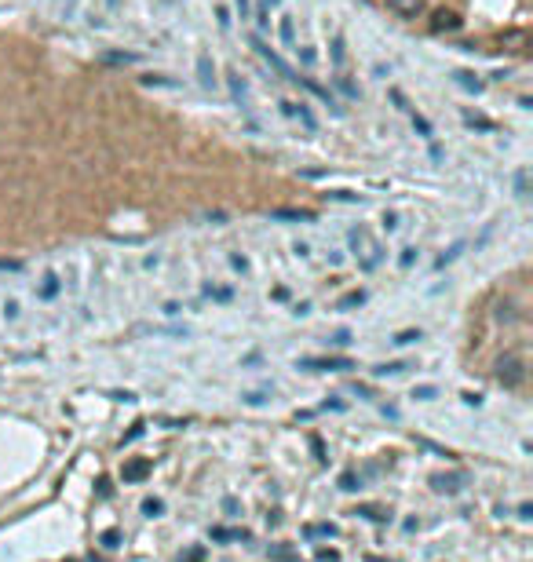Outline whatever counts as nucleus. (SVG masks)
<instances>
[{
  "label": "nucleus",
  "mask_w": 533,
  "mask_h": 562,
  "mask_svg": "<svg viewBox=\"0 0 533 562\" xmlns=\"http://www.w3.org/2000/svg\"><path fill=\"white\" fill-rule=\"evenodd\" d=\"M245 402H248V405H263L267 398H263L260 391H248V394H245Z\"/></svg>",
  "instance_id": "nucleus-37"
},
{
  "label": "nucleus",
  "mask_w": 533,
  "mask_h": 562,
  "mask_svg": "<svg viewBox=\"0 0 533 562\" xmlns=\"http://www.w3.org/2000/svg\"><path fill=\"white\" fill-rule=\"evenodd\" d=\"M270 220H293V223H300V220H315V215L303 212V208H274Z\"/></svg>",
  "instance_id": "nucleus-9"
},
{
  "label": "nucleus",
  "mask_w": 533,
  "mask_h": 562,
  "mask_svg": "<svg viewBox=\"0 0 533 562\" xmlns=\"http://www.w3.org/2000/svg\"><path fill=\"white\" fill-rule=\"evenodd\" d=\"M340 489H358V479H355V471H347L340 479Z\"/></svg>",
  "instance_id": "nucleus-32"
},
{
  "label": "nucleus",
  "mask_w": 533,
  "mask_h": 562,
  "mask_svg": "<svg viewBox=\"0 0 533 562\" xmlns=\"http://www.w3.org/2000/svg\"><path fill=\"white\" fill-rule=\"evenodd\" d=\"M227 77H230V91H234V99L245 106V103H248V84H245L238 73H227Z\"/></svg>",
  "instance_id": "nucleus-11"
},
{
  "label": "nucleus",
  "mask_w": 533,
  "mask_h": 562,
  "mask_svg": "<svg viewBox=\"0 0 533 562\" xmlns=\"http://www.w3.org/2000/svg\"><path fill=\"white\" fill-rule=\"evenodd\" d=\"M70 562H77V558H70Z\"/></svg>",
  "instance_id": "nucleus-43"
},
{
  "label": "nucleus",
  "mask_w": 533,
  "mask_h": 562,
  "mask_svg": "<svg viewBox=\"0 0 533 562\" xmlns=\"http://www.w3.org/2000/svg\"><path fill=\"white\" fill-rule=\"evenodd\" d=\"M413 128H417V132H420L424 139H431V136H435V128H431V124H427V121H424L420 113H413Z\"/></svg>",
  "instance_id": "nucleus-21"
},
{
  "label": "nucleus",
  "mask_w": 533,
  "mask_h": 562,
  "mask_svg": "<svg viewBox=\"0 0 533 562\" xmlns=\"http://www.w3.org/2000/svg\"><path fill=\"white\" fill-rule=\"evenodd\" d=\"M198 81H201V88H215V62H212V55L208 51H201L198 55Z\"/></svg>",
  "instance_id": "nucleus-3"
},
{
  "label": "nucleus",
  "mask_w": 533,
  "mask_h": 562,
  "mask_svg": "<svg viewBox=\"0 0 533 562\" xmlns=\"http://www.w3.org/2000/svg\"><path fill=\"white\" fill-rule=\"evenodd\" d=\"M303 369H329V372H343V369H355L351 358H303Z\"/></svg>",
  "instance_id": "nucleus-2"
},
{
  "label": "nucleus",
  "mask_w": 533,
  "mask_h": 562,
  "mask_svg": "<svg viewBox=\"0 0 533 562\" xmlns=\"http://www.w3.org/2000/svg\"><path fill=\"white\" fill-rule=\"evenodd\" d=\"M103 8H106V11H117V8H121V0H103Z\"/></svg>",
  "instance_id": "nucleus-41"
},
{
  "label": "nucleus",
  "mask_w": 533,
  "mask_h": 562,
  "mask_svg": "<svg viewBox=\"0 0 533 562\" xmlns=\"http://www.w3.org/2000/svg\"><path fill=\"white\" fill-rule=\"evenodd\" d=\"M293 51L300 55V62H303V66H307V70H310V66H315V62H318V51H315V48H300V44H296Z\"/></svg>",
  "instance_id": "nucleus-19"
},
{
  "label": "nucleus",
  "mask_w": 533,
  "mask_h": 562,
  "mask_svg": "<svg viewBox=\"0 0 533 562\" xmlns=\"http://www.w3.org/2000/svg\"><path fill=\"white\" fill-rule=\"evenodd\" d=\"M387 8L402 19H417V15H424V0H387Z\"/></svg>",
  "instance_id": "nucleus-4"
},
{
  "label": "nucleus",
  "mask_w": 533,
  "mask_h": 562,
  "mask_svg": "<svg viewBox=\"0 0 533 562\" xmlns=\"http://www.w3.org/2000/svg\"><path fill=\"white\" fill-rule=\"evenodd\" d=\"M267 555H270V562H300V555L293 548H281V544H274Z\"/></svg>",
  "instance_id": "nucleus-12"
},
{
  "label": "nucleus",
  "mask_w": 533,
  "mask_h": 562,
  "mask_svg": "<svg viewBox=\"0 0 533 562\" xmlns=\"http://www.w3.org/2000/svg\"><path fill=\"white\" fill-rule=\"evenodd\" d=\"M103 58H106V62H136V55H128V51H124V55H121V51H106Z\"/></svg>",
  "instance_id": "nucleus-28"
},
{
  "label": "nucleus",
  "mask_w": 533,
  "mask_h": 562,
  "mask_svg": "<svg viewBox=\"0 0 533 562\" xmlns=\"http://www.w3.org/2000/svg\"><path fill=\"white\" fill-rule=\"evenodd\" d=\"M103 548H110V551L121 548V533H117V529H106V533H103Z\"/></svg>",
  "instance_id": "nucleus-24"
},
{
  "label": "nucleus",
  "mask_w": 533,
  "mask_h": 562,
  "mask_svg": "<svg viewBox=\"0 0 533 562\" xmlns=\"http://www.w3.org/2000/svg\"><path fill=\"white\" fill-rule=\"evenodd\" d=\"M413 398H420V402H431V398H435V387H431V384H424V387H417V391H413Z\"/></svg>",
  "instance_id": "nucleus-30"
},
{
  "label": "nucleus",
  "mask_w": 533,
  "mask_h": 562,
  "mask_svg": "<svg viewBox=\"0 0 533 562\" xmlns=\"http://www.w3.org/2000/svg\"><path fill=\"white\" fill-rule=\"evenodd\" d=\"M347 241H351V248H355V252H365V248H369V237H365V230H362V227H351Z\"/></svg>",
  "instance_id": "nucleus-14"
},
{
  "label": "nucleus",
  "mask_w": 533,
  "mask_h": 562,
  "mask_svg": "<svg viewBox=\"0 0 533 562\" xmlns=\"http://www.w3.org/2000/svg\"><path fill=\"white\" fill-rule=\"evenodd\" d=\"M278 37L285 48H296V19L293 15H281L278 19Z\"/></svg>",
  "instance_id": "nucleus-5"
},
{
  "label": "nucleus",
  "mask_w": 533,
  "mask_h": 562,
  "mask_svg": "<svg viewBox=\"0 0 533 562\" xmlns=\"http://www.w3.org/2000/svg\"><path fill=\"white\" fill-rule=\"evenodd\" d=\"M431 486H435L438 493H460L464 475H435V479H431Z\"/></svg>",
  "instance_id": "nucleus-7"
},
{
  "label": "nucleus",
  "mask_w": 533,
  "mask_h": 562,
  "mask_svg": "<svg viewBox=\"0 0 533 562\" xmlns=\"http://www.w3.org/2000/svg\"><path fill=\"white\" fill-rule=\"evenodd\" d=\"M358 515H365V518H372V522H387V518H391L384 508H376V504H362V508H358Z\"/></svg>",
  "instance_id": "nucleus-16"
},
{
  "label": "nucleus",
  "mask_w": 533,
  "mask_h": 562,
  "mask_svg": "<svg viewBox=\"0 0 533 562\" xmlns=\"http://www.w3.org/2000/svg\"><path fill=\"white\" fill-rule=\"evenodd\" d=\"M318 558H322V562H336V558H340V555H336V551H333V548H322V551H318Z\"/></svg>",
  "instance_id": "nucleus-39"
},
{
  "label": "nucleus",
  "mask_w": 533,
  "mask_h": 562,
  "mask_svg": "<svg viewBox=\"0 0 533 562\" xmlns=\"http://www.w3.org/2000/svg\"><path fill=\"white\" fill-rule=\"evenodd\" d=\"M457 26H460V19L450 15V11H438L435 22H431V29H438V34H442V29H457Z\"/></svg>",
  "instance_id": "nucleus-10"
},
{
  "label": "nucleus",
  "mask_w": 533,
  "mask_h": 562,
  "mask_svg": "<svg viewBox=\"0 0 533 562\" xmlns=\"http://www.w3.org/2000/svg\"><path fill=\"white\" fill-rule=\"evenodd\" d=\"M336 88H340V91H343V96H347V99H358V84H351V81L343 77V73H336Z\"/></svg>",
  "instance_id": "nucleus-18"
},
{
  "label": "nucleus",
  "mask_w": 533,
  "mask_h": 562,
  "mask_svg": "<svg viewBox=\"0 0 533 562\" xmlns=\"http://www.w3.org/2000/svg\"><path fill=\"white\" fill-rule=\"evenodd\" d=\"M205 292H208V296H215V300H230V289H212V285H208Z\"/></svg>",
  "instance_id": "nucleus-38"
},
{
  "label": "nucleus",
  "mask_w": 533,
  "mask_h": 562,
  "mask_svg": "<svg viewBox=\"0 0 533 562\" xmlns=\"http://www.w3.org/2000/svg\"><path fill=\"white\" fill-rule=\"evenodd\" d=\"M413 260H417V248H402V267H413Z\"/></svg>",
  "instance_id": "nucleus-31"
},
{
  "label": "nucleus",
  "mask_w": 533,
  "mask_h": 562,
  "mask_svg": "<svg viewBox=\"0 0 533 562\" xmlns=\"http://www.w3.org/2000/svg\"><path fill=\"white\" fill-rule=\"evenodd\" d=\"M362 300H365V292H351V296H343V300H340V310H347V307H358Z\"/></svg>",
  "instance_id": "nucleus-26"
},
{
  "label": "nucleus",
  "mask_w": 533,
  "mask_h": 562,
  "mask_svg": "<svg viewBox=\"0 0 533 562\" xmlns=\"http://www.w3.org/2000/svg\"><path fill=\"white\" fill-rule=\"evenodd\" d=\"M402 223H398V212H384V230L391 234V230H398Z\"/></svg>",
  "instance_id": "nucleus-27"
},
{
  "label": "nucleus",
  "mask_w": 533,
  "mask_h": 562,
  "mask_svg": "<svg viewBox=\"0 0 533 562\" xmlns=\"http://www.w3.org/2000/svg\"><path fill=\"white\" fill-rule=\"evenodd\" d=\"M333 343H336V347H343V343H351V332H347V329H340V332L333 336Z\"/></svg>",
  "instance_id": "nucleus-35"
},
{
  "label": "nucleus",
  "mask_w": 533,
  "mask_h": 562,
  "mask_svg": "<svg viewBox=\"0 0 533 562\" xmlns=\"http://www.w3.org/2000/svg\"><path fill=\"white\" fill-rule=\"evenodd\" d=\"M369 562H384V558H369Z\"/></svg>",
  "instance_id": "nucleus-42"
},
{
  "label": "nucleus",
  "mask_w": 533,
  "mask_h": 562,
  "mask_svg": "<svg viewBox=\"0 0 533 562\" xmlns=\"http://www.w3.org/2000/svg\"><path fill=\"white\" fill-rule=\"evenodd\" d=\"M215 19H219V29L227 34V29H230V11L227 8H215Z\"/></svg>",
  "instance_id": "nucleus-29"
},
{
  "label": "nucleus",
  "mask_w": 533,
  "mask_h": 562,
  "mask_svg": "<svg viewBox=\"0 0 533 562\" xmlns=\"http://www.w3.org/2000/svg\"><path fill=\"white\" fill-rule=\"evenodd\" d=\"M234 8H238V19H253V0H234Z\"/></svg>",
  "instance_id": "nucleus-22"
},
{
  "label": "nucleus",
  "mask_w": 533,
  "mask_h": 562,
  "mask_svg": "<svg viewBox=\"0 0 533 562\" xmlns=\"http://www.w3.org/2000/svg\"><path fill=\"white\" fill-rule=\"evenodd\" d=\"M121 475H124V482H139V479H146V475H150V460H128Z\"/></svg>",
  "instance_id": "nucleus-6"
},
{
  "label": "nucleus",
  "mask_w": 533,
  "mask_h": 562,
  "mask_svg": "<svg viewBox=\"0 0 533 562\" xmlns=\"http://www.w3.org/2000/svg\"><path fill=\"white\" fill-rule=\"evenodd\" d=\"M230 267L245 274V270H248V260H245V256H230Z\"/></svg>",
  "instance_id": "nucleus-36"
},
{
  "label": "nucleus",
  "mask_w": 533,
  "mask_h": 562,
  "mask_svg": "<svg viewBox=\"0 0 533 562\" xmlns=\"http://www.w3.org/2000/svg\"><path fill=\"white\" fill-rule=\"evenodd\" d=\"M201 558H205V551H201V548H191V551H186L179 562H201Z\"/></svg>",
  "instance_id": "nucleus-33"
},
{
  "label": "nucleus",
  "mask_w": 533,
  "mask_h": 562,
  "mask_svg": "<svg viewBox=\"0 0 533 562\" xmlns=\"http://www.w3.org/2000/svg\"><path fill=\"white\" fill-rule=\"evenodd\" d=\"M4 315H8V318H19V303H15V300H8V307H4Z\"/></svg>",
  "instance_id": "nucleus-40"
},
{
  "label": "nucleus",
  "mask_w": 533,
  "mask_h": 562,
  "mask_svg": "<svg viewBox=\"0 0 533 562\" xmlns=\"http://www.w3.org/2000/svg\"><path fill=\"white\" fill-rule=\"evenodd\" d=\"M307 537H336V526L333 522H315V526H307Z\"/></svg>",
  "instance_id": "nucleus-15"
},
{
  "label": "nucleus",
  "mask_w": 533,
  "mask_h": 562,
  "mask_svg": "<svg viewBox=\"0 0 533 562\" xmlns=\"http://www.w3.org/2000/svg\"><path fill=\"white\" fill-rule=\"evenodd\" d=\"M453 77H457V84H460V88H467V91H475V96H479V91H482V81H475L472 73H453Z\"/></svg>",
  "instance_id": "nucleus-17"
},
{
  "label": "nucleus",
  "mask_w": 533,
  "mask_h": 562,
  "mask_svg": "<svg viewBox=\"0 0 533 562\" xmlns=\"http://www.w3.org/2000/svg\"><path fill=\"white\" fill-rule=\"evenodd\" d=\"M143 511H146L150 518H158V515L165 511V504H161V501H143Z\"/></svg>",
  "instance_id": "nucleus-25"
},
{
  "label": "nucleus",
  "mask_w": 533,
  "mask_h": 562,
  "mask_svg": "<svg viewBox=\"0 0 533 562\" xmlns=\"http://www.w3.org/2000/svg\"><path fill=\"white\" fill-rule=\"evenodd\" d=\"M464 121L472 124V128H486V132L493 128V121H486V117H475V113H464Z\"/></svg>",
  "instance_id": "nucleus-23"
},
{
  "label": "nucleus",
  "mask_w": 533,
  "mask_h": 562,
  "mask_svg": "<svg viewBox=\"0 0 533 562\" xmlns=\"http://www.w3.org/2000/svg\"><path fill=\"white\" fill-rule=\"evenodd\" d=\"M59 296V274H44V285H41V300H55Z\"/></svg>",
  "instance_id": "nucleus-13"
},
{
  "label": "nucleus",
  "mask_w": 533,
  "mask_h": 562,
  "mask_svg": "<svg viewBox=\"0 0 533 562\" xmlns=\"http://www.w3.org/2000/svg\"><path fill=\"white\" fill-rule=\"evenodd\" d=\"M417 339H420V329H405V332H398V336H395L398 347H405V343H417Z\"/></svg>",
  "instance_id": "nucleus-20"
},
{
  "label": "nucleus",
  "mask_w": 533,
  "mask_h": 562,
  "mask_svg": "<svg viewBox=\"0 0 533 562\" xmlns=\"http://www.w3.org/2000/svg\"><path fill=\"white\" fill-rule=\"evenodd\" d=\"M497 380L504 384V387H522L526 384V365L519 354H504L497 362Z\"/></svg>",
  "instance_id": "nucleus-1"
},
{
  "label": "nucleus",
  "mask_w": 533,
  "mask_h": 562,
  "mask_svg": "<svg viewBox=\"0 0 533 562\" xmlns=\"http://www.w3.org/2000/svg\"><path fill=\"white\" fill-rule=\"evenodd\" d=\"M329 55H333V66H336V70H343V62H347V44H343V37H340V34L333 37Z\"/></svg>",
  "instance_id": "nucleus-8"
},
{
  "label": "nucleus",
  "mask_w": 533,
  "mask_h": 562,
  "mask_svg": "<svg viewBox=\"0 0 533 562\" xmlns=\"http://www.w3.org/2000/svg\"><path fill=\"white\" fill-rule=\"evenodd\" d=\"M460 248H464V245H453V248H450V252H446V256H438V267H446L450 260H457V252H460Z\"/></svg>",
  "instance_id": "nucleus-34"
}]
</instances>
